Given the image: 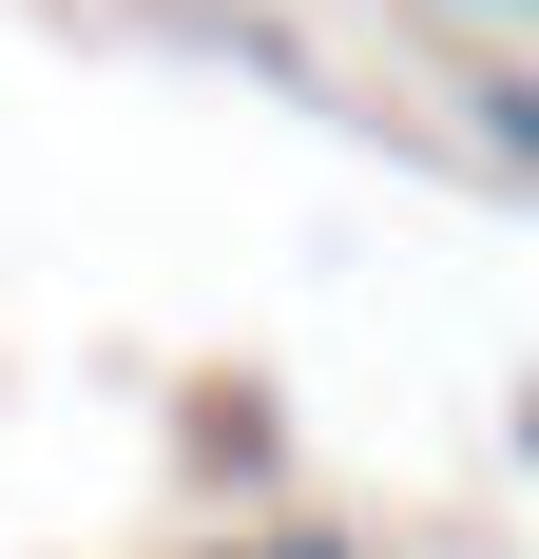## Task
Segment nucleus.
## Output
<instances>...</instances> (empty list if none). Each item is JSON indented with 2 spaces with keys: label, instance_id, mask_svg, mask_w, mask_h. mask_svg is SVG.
<instances>
[{
  "label": "nucleus",
  "instance_id": "f257e3e1",
  "mask_svg": "<svg viewBox=\"0 0 539 559\" xmlns=\"http://www.w3.org/2000/svg\"><path fill=\"white\" fill-rule=\"evenodd\" d=\"M424 20H539V0H424Z\"/></svg>",
  "mask_w": 539,
  "mask_h": 559
},
{
  "label": "nucleus",
  "instance_id": "f03ea898",
  "mask_svg": "<svg viewBox=\"0 0 539 559\" xmlns=\"http://www.w3.org/2000/svg\"><path fill=\"white\" fill-rule=\"evenodd\" d=\"M270 559H347V540H327V521H309V540H270Z\"/></svg>",
  "mask_w": 539,
  "mask_h": 559
},
{
  "label": "nucleus",
  "instance_id": "7ed1b4c3",
  "mask_svg": "<svg viewBox=\"0 0 539 559\" xmlns=\"http://www.w3.org/2000/svg\"><path fill=\"white\" fill-rule=\"evenodd\" d=\"M213 559H251V540H213Z\"/></svg>",
  "mask_w": 539,
  "mask_h": 559
}]
</instances>
